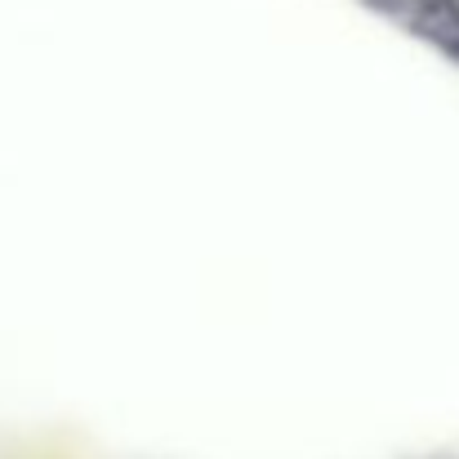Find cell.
I'll use <instances>...</instances> for the list:
<instances>
[{
	"label": "cell",
	"mask_w": 459,
	"mask_h": 459,
	"mask_svg": "<svg viewBox=\"0 0 459 459\" xmlns=\"http://www.w3.org/2000/svg\"><path fill=\"white\" fill-rule=\"evenodd\" d=\"M406 22L420 40H429L437 54L459 63V0H415Z\"/></svg>",
	"instance_id": "6da1fadb"
},
{
	"label": "cell",
	"mask_w": 459,
	"mask_h": 459,
	"mask_svg": "<svg viewBox=\"0 0 459 459\" xmlns=\"http://www.w3.org/2000/svg\"><path fill=\"white\" fill-rule=\"evenodd\" d=\"M375 13H384V18H411V4L415 0H366Z\"/></svg>",
	"instance_id": "7a4b0ae2"
}]
</instances>
